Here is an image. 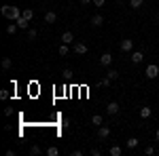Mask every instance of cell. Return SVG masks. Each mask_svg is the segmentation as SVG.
Instances as JSON below:
<instances>
[{"instance_id":"cell-1","label":"cell","mask_w":159,"mask_h":156,"mask_svg":"<svg viewBox=\"0 0 159 156\" xmlns=\"http://www.w3.org/2000/svg\"><path fill=\"white\" fill-rule=\"evenodd\" d=\"M0 13H2V17H7L9 21H17V19L21 17V9H19V6H11V4H2V6H0Z\"/></svg>"},{"instance_id":"cell-2","label":"cell","mask_w":159,"mask_h":156,"mask_svg":"<svg viewBox=\"0 0 159 156\" xmlns=\"http://www.w3.org/2000/svg\"><path fill=\"white\" fill-rule=\"evenodd\" d=\"M144 76H147L148 80H155V78L159 76V65L157 63H148L147 70H144Z\"/></svg>"},{"instance_id":"cell-3","label":"cell","mask_w":159,"mask_h":156,"mask_svg":"<svg viewBox=\"0 0 159 156\" xmlns=\"http://www.w3.org/2000/svg\"><path fill=\"white\" fill-rule=\"evenodd\" d=\"M119 48H121L123 53H132L134 51V40L132 38H123L121 42H119Z\"/></svg>"},{"instance_id":"cell-4","label":"cell","mask_w":159,"mask_h":156,"mask_svg":"<svg viewBox=\"0 0 159 156\" xmlns=\"http://www.w3.org/2000/svg\"><path fill=\"white\" fill-rule=\"evenodd\" d=\"M96 135H98V139H108V137H110V127H106V124H100L98 131H96Z\"/></svg>"},{"instance_id":"cell-5","label":"cell","mask_w":159,"mask_h":156,"mask_svg":"<svg viewBox=\"0 0 159 156\" xmlns=\"http://www.w3.org/2000/svg\"><path fill=\"white\" fill-rule=\"evenodd\" d=\"M72 51L76 55H85L87 51H89V47H87L85 42H72Z\"/></svg>"},{"instance_id":"cell-6","label":"cell","mask_w":159,"mask_h":156,"mask_svg":"<svg viewBox=\"0 0 159 156\" xmlns=\"http://www.w3.org/2000/svg\"><path fill=\"white\" fill-rule=\"evenodd\" d=\"M119 110H121V106H119L117 101H110L108 106H106V114H108V116H117Z\"/></svg>"},{"instance_id":"cell-7","label":"cell","mask_w":159,"mask_h":156,"mask_svg":"<svg viewBox=\"0 0 159 156\" xmlns=\"http://www.w3.org/2000/svg\"><path fill=\"white\" fill-rule=\"evenodd\" d=\"M110 63H112V53H102V55H100V65L108 68Z\"/></svg>"},{"instance_id":"cell-8","label":"cell","mask_w":159,"mask_h":156,"mask_svg":"<svg viewBox=\"0 0 159 156\" xmlns=\"http://www.w3.org/2000/svg\"><path fill=\"white\" fill-rule=\"evenodd\" d=\"M55 21H57V13H53V11L45 13V23H47V25H53Z\"/></svg>"},{"instance_id":"cell-9","label":"cell","mask_w":159,"mask_h":156,"mask_svg":"<svg viewBox=\"0 0 159 156\" xmlns=\"http://www.w3.org/2000/svg\"><path fill=\"white\" fill-rule=\"evenodd\" d=\"M144 61V53L142 51H132V63H142Z\"/></svg>"},{"instance_id":"cell-10","label":"cell","mask_w":159,"mask_h":156,"mask_svg":"<svg viewBox=\"0 0 159 156\" xmlns=\"http://www.w3.org/2000/svg\"><path fill=\"white\" fill-rule=\"evenodd\" d=\"M138 114H140V118H142V120H147V118H151V114H153V110L148 108V106H142V108L138 110Z\"/></svg>"},{"instance_id":"cell-11","label":"cell","mask_w":159,"mask_h":156,"mask_svg":"<svg viewBox=\"0 0 159 156\" xmlns=\"http://www.w3.org/2000/svg\"><path fill=\"white\" fill-rule=\"evenodd\" d=\"M15 23L19 25V30H30V19H25L24 15H21V17H19V19H17Z\"/></svg>"},{"instance_id":"cell-12","label":"cell","mask_w":159,"mask_h":156,"mask_svg":"<svg viewBox=\"0 0 159 156\" xmlns=\"http://www.w3.org/2000/svg\"><path fill=\"white\" fill-rule=\"evenodd\" d=\"M138 144H140V139H138V137H129V139L125 141V148H127V150H136Z\"/></svg>"},{"instance_id":"cell-13","label":"cell","mask_w":159,"mask_h":156,"mask_svg":"<svg viewBox=\"0 0 159 156\" xmlns=\"http://www.w3.org/2000/svg\"><path fill=\"white\" fill-rule=\"evenodd\" d=\"M61 42L72 44V42H74V34H72V32H64V34H61Z\"/></svg>"},{"instance_id":"cell-14","label":"cell","mask_w":159,"mask_h":156,"mask_svg":"<svg viewBox=\"0 0 159 156\" xmlns=\"http://www.w3.org/2000/svg\"><path fill=\"white\" fill-rule=\"evenodd\" d=\"M17 30H19V25L15 23V21H11V23L7 25V34H9V36H15V34H17Z\"/></svg>"},{"instance_id":"cell-15","label":"cell","mask_w":159,"mask_h":156,"mask_svg":"<svg viewBox=\"0 0 159 156\" xmlns=\"http://www.w3.org/2000/svg\"><path fill=\"white\" fill-rule=\"evenodd\" d=\"M108 154H110V156H121V154H123V148H121V145H117V144H115V145H110Z\"/></svg>"},{"instance_id":"cell-16","label":"cell","mask_w":159,"mask_h":156,"mask_svg":"<svg viewBox=\"0 0 159 156\" xmlns=\"http://www.w3.org/2000/svg\"><path fill=\"white\" fill-rule=\"evenodd\" d=\"M91 25H93V27L104 25V17H102V15H93V17H91Z\"/></svg>"},{"instance_id":"cell-17","label":"cell","mask_w":159,"mask_h":156,"mask_svg":"<svg viewBox=\"0 0 159 156\" xmlns=\"http://www.w3.org/2000/svg\"><path fill=\"white\" fill-rule=\"evenodd\" d=\"M91 124H96V127L104 124V116H102V114H93V116H91Z\"/></svg>"},{"instance_id":"cell-18","label":"cell","mask_w":159,"mask_h":156,"mask_svg":"<svg viewBox=\"0 0 159 156\" xmlns=\"http://www.w3.org/2000/svg\"><path fill=\"white\" fill-rule=\"evenodd\" d=\"M11 68H13V59H11V57H4V59H2V70L9 72Z\"/></svg>"},{"instance_id":"cell-19","label":"cell","mask_w":159,"mask_h":156,"mask_svg":"<svg viewBox=\"0 0 159 156\" xmlns=\"http://www.w3.org/2000/svg\"><path fill=\"white\" fill-rule=\"evenodd\" d=\"M129 6H132L134 11H138V9L144 6V0H129Z\"/></svg>"},{"instance_id":"cell-20","label":"cell","mask_w":159,"mask_h":156,"mask_svg":"<svg viewBox=\"0 0 159 156\" xmlns=\"http://www.w3.org/2000/svg\"><path fill=\"white\" fill-rule=\"evenodd\" d=\"M57 53H60L61 57H66V55L70 53V48H68V44H66V42H61V44H60V48H57Z\"/></svg>"},{"instance_id":"cell-21","label":"cell","mask_w":159,"mask_h":156,"mask_svg":"<svg viewBox=\"0 0 159 156\" xmlns=\"http://www.w3.org/2000/svg\"><path fill=\"white\" fill-rule=\"evenodd\" d=\"M25 32H28V40H36V36H38L36 27H30V30H25Z\"/></svg>"},{"instance_id":"cell-22","label":"cell","mask_w":159,"mask_h":156,"mask_svg":"<svg viewBox=\"0 0 159 156\" xmlns=\"http://www.w3.org/2000/svg\"><path fill=\"white\" fill-rule=\"evenodd\" d=\"M30 154H32V156H38V154H43V148H40V145H36V144H34V145H32V148H30Z\"/></svg>"},{"instance_id":"cell-23","label":"cell","mask_w":159,"mask_h":156,"mask_svg":"<svg viewBox=\"0 0 159 156\" xmlns=\"http://www.w3.org/2000/svg\"><path fill=\"white\" fill-rule=\"evenodd\" d=\"M21 15H24L25 19H30V21L34 19V11H32V9H24V11H21Z\"/></svg>"},{"instance_id":"cell-24","label":"cell","mask_w":159,"mask_h":156,"mask_svg":"<svg viewBox=\"0 0 159 156\" xmlns=\"http://www.w3.org/2000/svg\"><path fill=\"white\" fill-rule=\"evenodd\" d=\"M106 76H108L110 80H117V78H119V72H117V70H112V68H110V70H106Z\"/></svg>"},{"instance_id":"cell-25","label":"cell","mask_w":159,"mask_h":156,"mask_svg":"<svg viewBox=\"0 0 159 156\" xmlns=\"http://www.w3.org/2000/svg\"><path fill=\"white\" fill-rule=\"evenodd\" d=\"M45 152H47V156H57V154H60V150H57L55 145H51V148H47Z\"/></svg>"},{"instance_id":"cell-26","label":"cell","mask_w":159,"mask_h":156,"mask_svg":"<svg viewBox=\"0 0 159 156\" xmlns=\"http://www.w3.org/2000/svg\"><path fill=\"white\" fill-rule=\"evenodd\" d=\"M110 82H112V80H110V78H108V76H106V78H102V80H100V86H104V89H106V86H110Z\"/></svg>"},{"instance_id":"cell-27","label":"cell","mask_w":159,"mask_h":156,"mask_svg":"<svg viewBox=\"0 0 159 156\" xmlns=\"http://www.w3.org/2000/svg\"><path fill=\"white\" fill-rule=\"evenodd\" d=\"M144 154H147V156H153V154H155V148H153V145H147V148H144Z\"/></svg>"},{"instance_id":"cell-28","label":"cell","mask_w":159,"mask_h":156,"mask_svg":"<svg viewBox=\"0 0 159 156\" xmlns=\"http://www.w3.org/2000/svg\"><path fill=\"white\" fill-rule=\"evenodd\" d=\"M89 154H91V156H102V152H100L98 148H91V150H89Z\"/></svg>"},{"instance_id":"cell-29","label":"cell","mask_w":159,"mask_h":156,"mask_svg":"<svg viewBox=\"0 0 159 156\" xmlns=\"http://www.w3.org/2000/svg\"><path fill=\"white\" fill-rule=\"evenodd\" d=\"M0 99H9V91H7V89L0 91Z\"/></svg>"},{"instance_id":"cell-30","label":"cell","mask_w":159,"mask_h":156,"mask_svg":"<svg viewBox=\"0 0 159 156\" xmlns=\"http://www.w3.org/2000/svg\"><path fill=\"white\" fill-rule=\"evenodd\" d=\"M64 78H72V70L66 68V70H64Z\"/></svg>"},{"instance_id":"cell-31","label":"cell","mask_w":159,"mask_h":156,"mask_svg":"<svg viewBox=\"0 0 159 156\" xmlns=\"http://www.w3.org/2000/svg\"><path fill=\"white\" fill-rule=\"evenodd\" d=\"M61 127H64V129H68V127H70V120L64 118V120H61Z\"/></svg>"},{"instance_id":"cell-32","label":"cell","mask_w":159,"mask_h":156,"mask_svg":"<svg viewBox=\"0 0 159 156\" xmlns=\"http://www.w3.org/2000/svg\"><path fill=\"white\" fill-rule=\"evenodd\" d=\"M93 4H96V6H104V4H106V0H93Z\"/></svg>"},{"instance_id":"cell-33","label":"cell","mask_w":159,"mask_h":156,"mask_svg":"<svg viewBox=\"0 0 159 156\" xmlns=\"http://www.w3.org/2000/svg\"><path fill=\"white\" fill-rule=\"evenodd\" d=\"M4 116H13V108H4Z\"/></svg>"},{"instance_id":"cell-34","label":"cell","mask_w":159,"mask_h":156,"mask_svg":"<svg viewBox=\"0 0 159 156\" xmlns=\"http://www.w3.org/2000/svg\"><path fill=\"white\" fill-rule=\"evenodd\" d=\"M81 4H85V6L87 4H93V0H81Z\"/></svg>"},{"instance_id":"cell-35","label":"cell","mask_w":159,"mask_h":156,"mask_svg":"<svg viewBox=\"0 0 159 156\" xmlns=\"http://www.w3.org/2000/svg\"><path fill=\"white\" fill-rule=\"evenodd\" d=\"M155 137H157V139H159V127H157V131H155Z\"/></svg>"},{"instance_id":"cell-36","label":"cell","mask_w":159,"mask_h":156,"mask_svg":"<svg viewBox=\"0 0 159 156\" xmlns=\"http://www.w3.org/2000/svg\"><path fill=\"white\" fill-rule=\"evenodd\" d=\"M157 2H159V0H157Z\"/></svg>"}]
</instances>
